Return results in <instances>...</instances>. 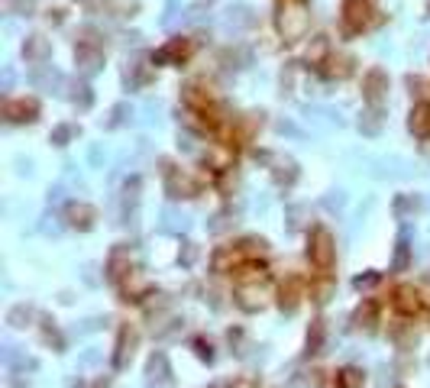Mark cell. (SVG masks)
<instances>
[{"instance_id":"f1b7e54d","label":"cell","mask_w":430,"mask_h":388,"mask_svg":"<svg viewBox=\"0 0 430 388\" xmlns=\"http://www.w3.org/2000/svg\"><path fill=\"white\" fill-rule=\"evenodd\" d=\"M29 81H33V88H49L52 91V85H62V75H58L52 65H39V68L29 75Z\"/></svg>"},{"instance_id":"f546056e","label":"cell","mask_w":430,"mask_h":388,"mask_svg":"<svg viewBox=\"0 0 430 388\" xmlns=\"http://www.w3.org/2000/svg\"><path fill=\"white\" fill-rule=\"evenodd\" d=\"M104 10L110 16H136L140 4L136 0H104Z\"/></svg>"},{"instance_id":"5b68a950","label":"cell","mask_w":430,"mask_h":388,"mask_svg":"<svg viewBox=\"0 0 430 388\" xmlns=\"http://www.w3.org/2000/svg\"><path fill=\"white\" fill-rule=\"evenodd\" d=\"M162 175H165V194H169L172 201H184V198H194V194H198V182L191 175H184V172L178 169L175 162H169V159H162Z\"/></svg>"},{"instance_id":"ab89813d","label":"cell","mask_w":430,"mask_h":388,"mask_svg":"<svg viewBox=\"0 0 430 388\" xmlns=\"http://www.w3.org/2000/svg\"><path fill=\"white\" fill-rule=\"evenodd\" d=\"M127 117H133V110H130V104H117V107H113V110H110V120H107V127H120V123L123 120H127Z\"/></svg>"},{"instance_id":"e575fe53","label":"cell","mask_w":430,"mask_h":388,"mask_svg":"<svg viewBox=\"0 0 430 388\" xmlns=\"http://www.w3.org/2000/svg\"><path fill=\"white\" fill-rule=\"evenodd\" d=\"M417 207H421V198H417V194H398V198H395V214H398V217H408V214H414Z\"/></svg>"},{"instance_id":"3957f363","label":"cell","mask_w":430,"mask_h":388,"mask_svg":"<svg viewBox=\"0 0 430 388\" xmlns=\"http://www.w3.org/2000/svg\"><path fill=\"white\" fill-rule=\"evenodd\" d=\"M308 259L310 266H318L320 272H330L333 262H337V243H333V233L324 226H314L308 236Z\"/></svg>"},{"instance_id":"d590c367","label":"cell","mask_w":430,"mask_h":388,"mask_svg":"<svg viewBox=\"0 0 430 388\" xmlns=\"http://www.w3.org/2000/svg\"><path fill=\"white\" fill-rule=\"evenodd\" d=\"M337 388H362V372L360 369H343V372L337 375Z\"/></svg>"},{"instance_id":"bcb514c9","label":"cell","mask_w":430,"mask_h":388,"mask_svg":"<svg viewBox=\"0 0 430 388\" xmlns=\"http://www.w3.org/2000/svg\"><path fill=\"white\" fill-rule=\"evenodd\" d=\"M46 20L56 23V26H58V23H62V10H49V16H46Z\"/></svg>"},{"instance_id":"d6986e66","label":"cell","mask_w":430,"mask_h":388,"mask_svg":"<svg viewBox=\"0 0 430 388\" xmlns=\"http://www.w3.org/2000/svg\"><path fill=\"white\" fill-rule=\"evenodd\" d=\"M301 298H304V282L291 276L288 282H282V288H278V308H282L285 314H291V310H298Z\"/></svg>"},{"instance_id":"c3c4849f","label":"cell","mask_w":430,"mask_h":388,"mask_svg":"<svg viewBox=\"0 0 430 388\" xmlns=\"http://www.w3.org/2000/svg\"><path fill=\"white\" fill-rule=\"evenodd\" d=\"M78 4H94V0H78Z\"/></svg>"},{"instance_id":"7c38bea8","label":"cell","mask_w":430,"mask_h":388,"mask_svg":"<svg viewBox=\"0 0 430 388\" xmlns=\"http://www.w3.org/2000/svg\"><path fill=\"white\" fill-rule=\"evenodd\" d=\"M152 58L149 56H140V58H133V62H127V68H123V85L130 88V91H136V88H142V85H149L152 81Z\"/></svg>"},{"instance_id":"681fc988","label":"cell","mask_w":430,"mask_h":388,"mask_svg":"<svg viewBox=\"0 0 430 388\" xmlns=\"http://www.w3.org/2000/svg\"><path fill=\"white\" fill-rule=\"evenodd\" d=\"M427 10H430V4H427Z\"/></svg>"},{"instance_id":"7402d4cb","label":"cell","mask_w":430,"mask_h":388,"mask_svg":"<svg viewBox=\"0 0 430 388\" xmlns=\"http://www.w3.org/2000/svg\"><path fill=\"white\" fill-rule=\"evenodd\" d=\"M330 56H333V52H330V36L320 33V36H314V39L308 43V56H304V58H308V65H314V68H324Z\"/></svg>"},{"instance_id":"9a60e30c","label":"cell","mask_w":430,"mask_h":388,"mask_svg":"<svg viewBox=\"0 0 430 388\" xmlns=\"http://www.w3.org/2000/svg\"><path fill=\"white\" fill-rule=\"evenodd\" d=\"M149 291H152V285H149V278L142 276L140 268H133V272H130V276L120 282V295H123V301H146Z\"/></svg>"},{"instance_id":"4316f807","label":"cell","mask_w":430,"mask_h":388,"mask_svg":"<svg viewBox=\"0 0 430 388\" xmlns=\"http://www.w3.org/2000/svg\"><path fill=\"white\" fill-rule=\"evenodd\" d=\"M272 178H276V184H295V178H298V162L295 159H276L272 162Z\"/></svg>"},{"instance_id":"277c9868","label":"cell","mask_w":430,"mask_h":388,"mask_svg":"<svg viewBox=\"0 0 430 388\" xmlns=\"http://www.w3.org/2000/svg\"><path fill=\"white\" fill-rule=\"evenodd\" d=\"M182 100H184V107L194 110V113L217 110V94H214V85H211V81H204V78L188 81V85L182 88Z\"/></svg>"},{"instance_id":"44dd1931","label":"cell","mask_w":430,"mask_h":388,"mask_svg":"<svg viewBox=\"0 0 430 388\" xmlns=\"http://www.w3.org/2000/svg\"><path fill=\"white\" fill-rule=\"evenodd\" d=\"M236 285H268V268L259 266V259L256 262H243L236 272Z\"/></svg>"},{"instance_id":"74e56055","label":"cell","mask_w":430,"mask_h":388,"mask_svg":"<svg viewBox=\"0 0 430 388\" xmlns=\"http://www.w3.org/2000/svg\"><path fill=\"white\" fill-rule=\"evenodd\" d=\"M140 188H142L140 178H130V182L123 184V207H133L136 204V198H140Z\"/></svg>"},{"instance_id":"484cf974","label":"cell","mask_w":430,"mask_h":388,"mask_svg":"<svg viewBox=\"0 0 430 388\" xmlns=\"http://www.w3.org/2000/svg\"><path fill=\"white\" fill-rule=\"evenodd\" d=\"M353 324L360 327V330H375V324H379V304H375L372 298H369V301H362L360 308H356Z\"/></svg>"},{"instance_id":"836d02e7","label":"cell","mask_w":430,"mask_h":388,"mask_svg":"<svg viewBox=\"0 0 430 388\" xmlns=\"http://www.w3.org/2000/svg\"><path fill=\"white\" fill-rule=\"evenodd\" d=\"M324 346V320H310V330H308V353H320Z\"/></svg>"},{"instance_id":"52a82bcc","label":"cell","mask_w":430,"mask_h":388,"mask_svg":"<svg viewBox=\"0 0 430 388\" xmlns=\"http://www.w3.org/2000/svg\"><path fill=\"white\" fill-rule=\"evenodd\" d=\"M362 100H366L369 107H385L388 100V75L385 68H369L366 78H362Z\"/></svg>"},{"instance_id":"7a4b0ae2","label":"cell","mask_w":430,"mask_h":388,"mask_svg":"<svg viewBox=\"0 0 430 388\" xmlns=\"http://www.w3.org/2000/svg\"><path fill=\"white\" fill-rule=\"evenodd\" d=\"M375 23H382V16L372 7V0H343V10H340L343 36H360L369 26H375Z\"/></svg>"},{"instance_id":"b9f144b4","label":"cell","mask_w":430,"mask_h":388,"mask_svg":"<svg viewBox=\"0 0 430 388\" xmlns=\"http://www.w3.org/2000/svg\"><path fill=\"white\" fill-rule=\"evenodd\" d=\"M379 278H382L379 272H366V276H356V282H353V285H356V288H372V285L379 282Z\"/></svg>"},{"instance_id":"7dc6e473","label":"cell","mask_w":430,"mask_h":388,"mask_svg":"<svg viewBox=\"0 0 430 388\" xmlns=\"http://www.w3.org/2000/svg\"><path fill=\"white\" fill-rule=\"evenodd\" d=\"M91 388H107V382H104V379H100V382H94V385H91Z\"/></svg>"},{"instance_id":"7bdbcfd3","label":"cell","mask_w":430,"mask_h":388,"mask_svg":"<svg viewBox=\"0 0 430 388\" xmlns=\"http://www.w3.org/2000/svg\"><path fill=\"white\" fill-rule=\"evenodd\" d=\"M301 217H304V207H288V226L291 230L301 226Z\"/></svg>"},{"instance_id":"30bf717a","label":"cell","mask_w":430,"mask_h":388,"mask_svg":"<svg viewBox=\"0 0 430 388\" xmlns=\"http://www.w3.org/2000/svg\"><path fill=\"white\" fill-rule=\"evenodd\" d=\"M136 343H140V333H136L133 324H123L120 333H117V353H113V369H127L130 360L136 353Z\"/></svg>"},{"instance_id":"60d3db41","label":"cell","mask_w":430,"mask_h":388,"mask_svg":"<svg viewBox=\"0 0 430 388\" xmlns=\"http://www.w3.org/2000/svg\"><path fill=\"white\" fill-rule=\"evenodd\" d=\"M43 324H46V343H52L56 350H62L65 340H62V333L56 330V320H43Z\"/></svg>"},{"instance_id":"d4e9b609","label":"cell","mask_w":430,"mask_h":388,"mask_svg":"<svg viewBox=\"0 0 430 388\" xmlns=\"http://www.w3.org/2000/svg\"><path fill=\"white\" fill-rule=\"evenodd\" d=\"M382 127H385V113H382L379 107H366V110L360 113V133L362 136H379Z\"/></svg>"},{"instance_id":"2e32d148","label":"cell","mask_w":430,"mask_h":388,"mask_svg":"<svg viewBox=\"0 0 430 388\" xmlns=\"http://www.w3.org/2000/svg\"><path fill=\"white\" fill-rule=\"evenodd\" d=\"M356 71V58L346 56V52H340V56H330L327 58V65L320 68V75L327 78V81H346V78Z\"/></svg>"},{"instance_id":"8d00e7d4","label":"cell","mask_w":430,"mask_h":388,"mask_svg":"<svg viewBox=\"0 0 430 388\" xmlns=\"http://www.w3.org/2000/svg\"><path fill=\"white\" fill-rule=\"evenodd\" d=\"M226 23H230V26H253L256 16H253V10H249V7H236V10H230Z\"/></svg>"},{"instance_id":"f35d334b","label":"cell","mask_w":430,"mask_h":388,"mask_svg":"<svg viewBox=\"0 0 430 388\" xmlns=\"http://www.w3.org/2000/svg\"><path fill=\"white\" fill-rule=\"evenodd\" d=\"M68 140H71V127H68V123H58V127L49 133L52 146H68Z\"/></svg>"},{"instance_id":"6da1fadb","label":"cell","mask_w":430,"mask_h":388,"mask_svg":"<svg viewBox=\"0 0 430 388\" xmlns=\"http://www.w3.org/2000/svg\"><path fill=\"white\" fill-rule=\"evenodd\" d=\"M276 29L285 43H298L310 29L308 0H278L276 4Z\"/></svg>"},{"instance_id":"83f0119b","label":"cell","mask_w":430,"mask_h":388,"mask_svg":"<svg viewBox=\"0 0 430 388\" xmlns=\"http://www.w3.org/2000/svg\"><path fill=\"white\" fill-rule=\"evenodd\" d=\"M71 91H68V98H71V104L78 107V110H88V107L94 104V91H91V85L88 81H71Z\"/></svg>"},{"instance_id":"f6af8a7d","label":"cell","mask_w":430,"mask_h":388,"mask_svg":"<svg viewBox=\"0 0 430 388\" xmlns=\"http://www.w3.org/2000/svg\"><path fill=\"white\" fill-rule=\"evenodd\" d=\"M194 346H198V356H201V360H207V362L214 360V350H211V343H204V340H198V343H194Z\"/></svg>"},{"instance_id":"d6a6232c","label":"cell","mask_w":430,"mask_h":388,"mask_svg":"<svg viewBox=\"0 0 430 388\" xmlns=\"http://www.w3.org/2000/svg\"><path fill=\"white\" fill-rule=\"evenodd\" d=\"M411 266V246H408V236L398 240V249H395V262H392V272H404Z\"/></svg>"},{"instance_id":"1f68e13d","label":"cell","mask_w":430,"mask_h":388,"mask_svg":"<svg viewBox=\"0 0 430 388\" xmlns=\"http://www.w3.org/2000/svg\"><path fill=\"white\" fill-rule=\"evenodd\" d=\"M33 318H36V314H33V308H29V304H16V308H10V314H7V324L20 330V327H26Z\"/></svg>"},{"instance_id":"4fadbf2b","label":"cell","mask_w":430,"mask_h":388,"mask_svg":"<svg viewBox=\"0 0 430 388\" xmlns=\"http://www.w3.org/2000/svg\"><path fill=\"white\" fill-rule=\"evenodd\" d=\"M94 220H98V211H94L91 204H85V201H71L68 207H65V224L71 226V230H91Z\"/></svg>"},{"instance_id":"8992f818","label":"cell","mask_w":430,"mask_h":388,"mask_svg":"<svg viewBox=\"0 0 430 388\" xmlns=\"http://www.w3.org/2000/svg\"><path fill=\"white\" fill-rule=\"evenodd\" d=\"M191 56H194V43L184 39V36H175V39H169V43L162 46V49H155L149 58H152V65L159 68V65H184Z\"/></svg>"},{"instance_id":"e0dca14e","label":"cell","mask_w":430,"mask_h":388,"mask_svg":"<svg viewBox=\"0 0 430 388\" xmlns=\"http://www.w3.org/2000/svg\"><path fill=\"white\" fill-rule=\"evenodd\" d=\"M233 298H236V304H240L243 310H262V304H266V285H236L233 288Z\"/></svg>"},{"instance_id":"603a6c76","label":"cell","mask_w":430,"mask_h":388,"mask_svg":"<svg viewBox=\"0 0 430 388\" xmlns=\"http://www.w3.org/2000/svg\"><path fill=\"white\" fill-rule=\"evenodd\" d=\"M146 375H149V385H165V382H169V375H172L169 356H165V353H152V356H149Z\"/></svg>"},{"instance_id":"ba28073f","label":"cell","mask_w":430,"mask_h":388,"mask_svg":"<svg viewBox=\"0 0 430 388\" xmlns=\"http://www.w3.org/2000/svg\"><path fill=\"white\" fill-rule=\"evenodd\" d=\"M4 117H7L10 123H36L39 120V100L36 98H10V100H4Z\"/></svg>"},{"instance_id":"9c48e42d","label":"cell","mask_w":430,"mask_h":388,"mask_svg":"<svg viewBox=\"0 0 430 388\" xmlns=\"http://www.w3.org/2000/svg\"><path fill=\"white\" fill-rule=\"evenodd\" d=\"M104 49L100 46H75V65L81 78H94L100 68H104Z\"/></svg>"},{"instance_id":"ffe728a7","label":"cell","mask_w":430,"mask_h":388,"mask_svg":"<svg viewBox=\"0 0 430 388\" xmlns=\"http://www.w3.org/2000/svg\"><path fill=\"white\" fill-rule=\"evenodd\" d=\"M408 130L417 140H430V104H414L408 113Z\"/></svg>"},{"instance_id":"ac0fdd59","label":"cell","mask_w":430,"mask_h":388,"mask_svg":"<svg viewBox=\"0 0 430 388\" xmlns=\"http://www.w3.org/2000/svg\"><path fill=\"white\" fill-rule=\"evenodd\" d=\"M130 272H133V266H130V246H117L110 253V259H107V278L120 285Z\"/></svg>"},{"instance_id":"8fae6325","label":"cell","mask_w":430,"mask_h":388,"mask_svg":"<svg viewBox=\"0 0 430 388\" xmlns=\"http://www.w3.org/2000/svg\"><path fill=\"white\" fill-rule=\"evenodd\" d=\"M392 304H395L398 314H404V318H414L417 310L424 308V291L414 288V285H398L395 295H392Z\"/></svg>"},{"instance_id":"4dcf8cb0","label":"cell","mask_w":430,"mask_h":388,"mask_svg":"<svg viewBox=\"0 0 430 388\" xmlns=\"http://www.w3.org/2000/svg\"><path fill=\"white\" fill-rule=\"evenodd\" d=\"M408 91L417 98V104H430V81H424L421 75H408Z\"/></svg>"},{"instance_id":"cb8c5ba5","label":"cell","mask_w":430,"mask_h":388,"mask_svg":"<svg viewBox=\"0 0 430 388\" xmlns=\"http://www.w3.org/2000/svg\"><path fill=\"white\" fill-rule=\"evenodd\" d=\"M333 291H337V282H333V276H320V278H310L308 285V295L314 304H327L333 298Z\"/></svg>"},{"instance_id":"ee69618b","label":"cell","mask_w":430,"mask_h":388,"mask_svg":"<svg viewBox=\"0 0 430 388\" xmlns=\"http://www.w3.org/2000/svg\"><path fill=\"white\" fill-rule=\"evenodd\" d=\"M198 259V246H194V243H184V253H182V262L184 266H191V262Z\"/></svg>"},{"instance_id":"5bb4252c","label":"cell","mask_w":430,"mask_h":388,"mask_svg":"<svg viewBox=\"0 0 430 388\" xmlns=\"http://www.w3.org/2000/svg\"><path fill=\"white\" fill-rule=\"evenodd\" d=\"M49 56H52V43L46 39V36H39V33H33V36H26L23 39V58H26L29 65H46L49 62Z\"/></svg>"}]
</instances>
